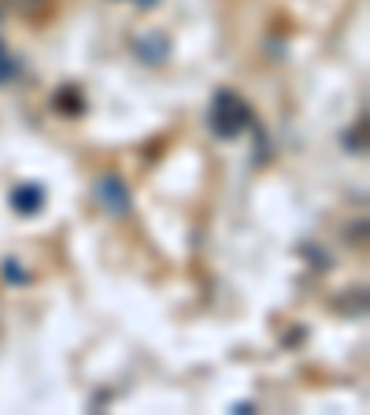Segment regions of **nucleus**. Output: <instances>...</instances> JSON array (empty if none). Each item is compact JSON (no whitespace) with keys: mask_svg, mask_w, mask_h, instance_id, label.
<instances>
[{"mask_svg":"<svg viewBox=\"0 0 370 415\" xmlns=\"http://www.w3.org/2000/svg\"><path fill=\"white\" fill-rule=\"evenodd\" d=\"M207 119H212V130L218 137H234L248 126V108H245V101H237L234 93H218Z\"/></svg>","mask_w":370,"mask_h":415,"instance_id":"nucleus-1","label":"nucleus"},{"mask_svg":"<svg viewBox=\"0 0 370 415\" xmlns=\"http://www.w3.org/2000/svg\"><path fill=\"white\" fill-rule=\"evenodd\" d=\"M100 196L107 201V208H112V212H126V208H130V196H126L123 182H119L115 174L100 178Z\"/></svg>","mask_w":370,"mask_h":415,"instance_id":"nucleus-2","label":"nucleus"},{"mask_svg":"<svg viewBox=\"0 0 370 415\" xmlns=\"http://www.w3.org/2000/svg\"><path fill=\"white\" fill-rule=\"evenodd\" d=\"M12 201H15V212L30 215V212H37V208H41L45 193H41V185H19V190L12 193Z\"/></svg>","mask_w":370,"mask_h":415,"instance_id":"nucleus-3","label":"nucleus"},{"mask_svg":"<svg viewBox=\"0 0 370 415\" xmlns=\"http://www.w3.org/2000/svg\"><path fill=\"white\" fill-rule=\"evenodd\" d=\"M12 74H15V63L4 56V45H0V82H8Z\"/></svg>","mask_w":370,"mask_h":415,"instance_id":"nucleus-4","label":"nucleus"},{"mask_svg":"<svg viewBox=\"0 0 370 415\" xmlns=\"http://www.w3.org/2000/svg\"><path fill=\"white\" fill-rule=\"evenodd\" d=\"M8 274H12L15 282H23V279H26V274H23V271H19V267H15V260H8Z\"/></svg>","mask_w":370,"mask_h":415,"instance_id":"nucleus-5","label":"nucleus"}]
</instances>
